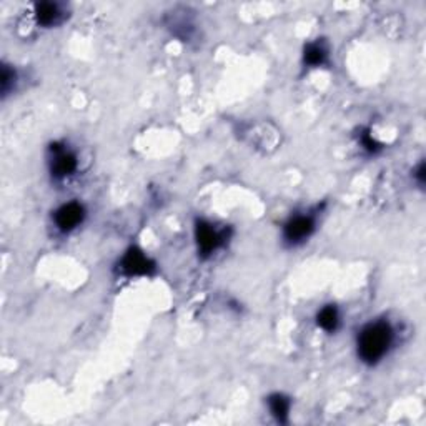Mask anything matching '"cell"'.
Wrapping results in <instances>:
<instances>
[{
  "mask_svg": "<svg viewBox=\"0 0 426 426\" xmlns=\"http://www.w3.org/2000/svg\"><path fill=\"white\" fill-rule=\"evenodd\" d=\"M393 343V330L388 322H373L358 335V356L368 365H375L388 353Z\"/></svg>",
  "mask_w": 426,
  "mask_h": 426,
  "instance_id": "1",
  "label": "cell"
},
{
  "mask_svg": "<svg viewBox=\"0 0 426 426\" xmlns=\"http://www.w3.org/2000/svg\"><path fill=\"white\" fill-rule=\"evenodd\" d=\"M195 239L200 253L208 256L224 245L225 231L217 230L215 226L208 224V222H198L195 226Z\"/></svg>",
  "mask_w": 426,
  "mask_h": 426,
  "instance_id": "2",
  "label": "cell"
},
{
  "mask_svg": "<svg viewBox=\"0 0 426 426\" xmlns=\"http://www.w3.org/2000/svg\"><path fill=\"white\" fill-rule=\"evenodd\" d=\"M315 230V219L312 215H297L285 224L283 239L290 245H300L310 239Z\"/></svg>",
  "mask_w": 426,
  "mask_h": 426,
  "instance_id": "3",
  "label": "cell"
},
{
  "mask_svg": "<svg viewBox=\"0 0 426 426\" xmlns=\"http://www.w3.org/2000/svg\"><path fill=\"white\" fill-rule=\"evenodd\" d=\"M50 172L55 178L72 175L77 168V158L64 145L53 143L50 147Z\"/></svg>",
  "mask_w": 426,
  "mask_h": 426,
  "instance_id": "4",
  "label": "cell"
},
{
  "mask_svg": "<svg viewBox=\"0 0 426 426\" xmlns=\"http://www.w3.org/2000/svg\"><path fill=\"white\" fill-rule=\"evenodd\" d=\"M84 217L85 210L80 203H65V205H62L59 210L55 212V225L59 226L62 231H70L82 224Z\"/></svg>",
  "mask_w": 426,
  "mask_h": 426,
  "instance_id": "5",
  "label": "cell"
},
{
  "mask_svg": "<svg viewBox=\"0 0 426 426\" xmlns=\"http://www.w3.org/2000/svg\"><path fill=\"white\" fill-rule=\"evenodd\" d=\"M122 270L127 275H147L153 270V263L143 251L130 248L122 258Z\"/></svg>",
  "mask_w": 426,
  "mask_h": 426,
  "instance_id": "6",
  "label": "cell"
},
{
  "mask_svg": "<svg viewBox=\"0 0 426 426\" xmlns=\"http://www.w3.org/2000/svg\"><path fill=\"white\" fill-rule=\"evenodd\" d=\"M37 22L43 27H55L64 22L65 11L57 2H42L36 6Z\"/></svg>",
  "mask_w": 426,
  "mask_h": 426,
  "instance_id": "7",
  "label": "cell"
},
{
  "mask_svg": "<svg viewBox=\"0 0 426 426\" xmlns=\"http://www.w3.org/2000/svg\"><path fill=\"white\" fill-rule=\"evenodd\" d=\"M303 59H305V64H308V65H312V67L323 65L327 62V59H328L327 47L323 45L322 42L308 43L307 48H305Z\"/></svg>",
  "mask_w": 426,
  "mask_h": 426,
  "instance_id": "8",
  "label": "cell"
},
{
  "mask_svg": "<svg viewBox=\"0 0 426 426\" xmlns=\"http://www.w3.org/2000/svg\"><path fill=\"white\" fill-rule=\"evenodd\" d=\"M317 320L318 325L325 332H335L338 328V323H340V315H338L337 307L328 305V307L320 310Z\"/></svg>",
  "mask_w": 426,
  "mask_h": 426,
  "instance_id": "9",
  "label": "cell"
},
{
  "mask_svg": "<svg viewBox=\"0 0 426 426\" xmlns=\"http://www.w3.org/2000/svg\"><path fill=\"white\" fill-rule=\"evenodd\" d=\"M268 405H270V411H272L275 418H277L280 423H285L288 418V411H290V400L287 396L275 393L268 398Z\"/></svg>",
  "mask_w": 426,
  "mask_h": 426,
  "instance_id": "10",
  "label": "cell"
},
{
  "mask_svg": "<svg viewBox=\"0 0 426 426\" xmlns=\"http://www.w3.org/2000/svg\"><path fill=\"white\" fill-rule=\"evenodd\" d=\"M361 145H363V148H366L368 152H371V153L378 152V150H380V145L376 143V140L373 138L370 133L363 135V137H361Z\"/></svg>",
  "mask_w": 426,
  "mask_h": 426,
  "instance_id": "11",
  "label": "cell"
},
{
  "mask_svg": "<svg viewBox=\"0 0 426 426\" xmlns=\"http://www.w3.org/2000/svg\"><path fill=\"white\" fill-rule=\"evenodd\" d=\"M13 79H16L13 72L9 70L7 65L4 67V69H2V92H4V94H7L9 89H11V84H12Z\"/></svg>",
  "mask_w": 426,
  "mask_h": 426,
  "instance_id": "12",
  "label": "cell"
}]
</instances>
